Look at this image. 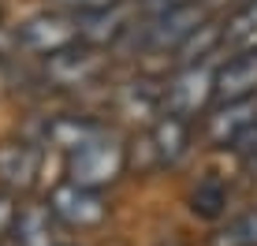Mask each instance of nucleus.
<instances>
[{
    "label": "nucleus",
    "mask_w": 257,
    "mask_h": 246,
    "mask_svg": "<svg viewBox=\"0 0 257 246\" xmlns=\"http://www.w3.org/2000/svg\"><path fill=\"white\" fill-rule=\"evenodd\" d=\"M127 142L116 135V131H97L90 142H82L78 149L67 153V179L71 183H82V187L104 190L112 183L123 179L127 172Z\"/></svg>",
    "instance_id": "1"
},
{
    "label": "nucleus",
    "mask_w": 257,
    "mask_h": 246,
    "mask_svg": "<svg viewBox=\"0 0 257 246\" xmlns=\"http://www.w3.org/2000/svg\"><path fill=\"white\" fill-rule=\"evenodd\" d=\"M78 41H82V23H78V15L60 12V8L30 15V19L19 23L15 34H12V45L19 49L23 56H38V60H49V56H56V52L78 45Z\"/></svg>",
    "instance_id": "2"
},
{
    "label": "nucleus",
    "mask_w": 257,
    "mask_h": 246,
    "mask_svg": "<svg viewBox=\"0 0 257 246\" xmlns=\"http://www.w3.org/2000/svg\"><path fill=\"white\" fill-rule=\"evenodd\" d=\"M212 104H216V67H212V60L175 67V75L164 78V112H175L183 119H198V116H209Z\"/></svg>",
    "instance_id": "3"
},
{
    "label": "nucleus",
    "mask_w": 257,
    "mask_h": 246,
    "mask_svg": "<svg viewBox=\"0 0 257 246\" xmlns=\"http://www.w3.org/2000/svg\"><path fill=\"white\" fill-rule=\"evenodd\" d=\"M209 19H212V12H209L205 0H190V4H179V8L153 12V15H146V23H142V49L172 56V52Z\"/></svg>",
    "instance_id": "4"
},
{
    "label": "nucleus",
    "mask_w": 257,
    "mask_h": 246,
    "mask_svg": "<svg viewBox=\"0 0 257 246\" xmlns=\"http://www.w3.org/2000/svg\"><path fill=\"white\" fill-rule=\"evenodd\" d=\"M49 209L60 216V224L67 231H93L108 220V201H104L101 190L82 187V183H56L49 190Z\"/></svg>",
    "instance_id": "5"
},
{
    "label": "nucleus",
    "mask_w": 257,
    "mask_h": 246,
    "mask_svg": "<svg viewBox=\"0 0 257 246\" xmlns=\"http://www.w3.org/2000/svg\"><path fill=\"white\" fill-rule=\"evenodd\" d=\"M190 142H194V119H183L175 112H161L153 123H149L146 138H142V153L149 157L146 172H157V168H175L183 157L190 153Z\"/></svg>",
    "instance_id": "6"
},
{
    "label": "nucleus",
    "mask_w": 257,
    "mask_h": 246,
    "mask_svg": "<svg viewBox=\"0 0 257 246\" xmlns=\"http://www.w3.org/2000/svg\"><path fill=\"white\" fill-rule=\"evenodd\" d=\"M253 127H257V93L238 101H216L205 116V138L216 149H238V142Z\"/></svg>",
    "instance_id": "7"
},
{
    "label": "nucleus",
    "mask_w": 257,
    "mask_h": 246,
    "mask_svg": "<svg viewBox=\"0 0 257 246\" xmlns=\"http://www.w3.org/2000/svg\"><path fill=\"white\" fill-rule=\"evenodd\" d=\"M41 161H45L41 142L4 138V142H0V190H8V194H26V190H34V183H38V175H41Z\"/></svg>",
    "instance_id": "8"
},
{
    "label": "nucleus",
    "mask_w": 257,
    "mask_h": 246,
    "mask_svg": "<svg viewBox=\"0 0 257 246\" xmlns=\"http://www.w3.org/2000/svg\"><path fill=\"white\" fill-rule=\"evenodd\" d=\"M104 67H108L104 49H93L86 41H78V45H71V49L45 60V78L56 86H90L93 78H101Z\"/></svg>",
    "instance_id": "9"
},
{
    "label": "nucleus",
    "mask_w": 257,
    "mask_h": 246,
    "mask_svg": "<svg viewBox=\"0 0 257 246\" xmlns=\"http://www.w3.org/2000/svg\"><path fill=\"white\" fill-rule=\"evenodd\" d=\"M257 93V49H238L216 67V101H238Z\"/></svg>",
    "instance_id": "10"
},
{
    "label": "nucleus",
    "mask_w": 257,
    "mask_h": 246,
    "mask_svg": "<svg viewBox=\"0 0 257 246\" xmlns=\"http://www.w3.org/2000/svg\"><path fill=\"white\" fill-rule=\"evenodd\" d=\"M64 231L67 227L60 224V216L45 205H23L19 216H15L12 239L19 246H64Z\"/></svg>",
    "instance_id": "11"
},
{
    "label": "nucleus",
    "mask_w": 257,
    "mask_h": 246,
    "mask_svg": "<svg viewBox=\"0 0 257 246\" xmlns=\"http://www.w3.org/2000/svg\"><path fill=\"white\" fill-rule=\"evenodd\" d=\"M97 131H104V123L86 119V116H52L45 119V135H41V146H52L60 153H71L82 142H90Z\"/></svg>",
    "instance_id": "12"
},
{
    "label": "nucleus",
    "mask_w": 257,
    "mask_h": 246,
    "mask_svg": "<svg viewBox=\"0 0 257 246\" xmlns=\"http://www.w3.org/2000/svg\"><path fill=\"white\" fill-rule=\"evenodd\" d=\"M216 49H224V19H209V23H201L198 30H194L190 38L172 52V60H175V67L205 64V60L216 56Z\"/></svg>",
    "instance_id": "13"
},
{
    "label": "nucleus",
    "mask_w": 257,
    "mask_h": 246,
    "mask_svg": "<svg viewBox=\"0 0 257 246\" xmlns=\"http://www.w3.org/2000/svg\"><path fill=\"white\" fill-rule=\"evenodd\" d=\"M187 201L198 220H220L227 213V205H231V187L220 175H205V179H198V187L190 190Z\"/></svg>",
    "instance_id": "14"
},
{
    "label": "nucleus",
    "mask_w": 257,
    "mask_h": 246,
    "mask_svg": "<svg viewBox=\"0 0 257 246\" xmlns=\"http://www.w3.org/2000/svg\"><path fill=\"white\" fill-rule=\"evenodd\" d=\"M212 246H257V209H246L212 235Z\"/></svg>",
    "instance_id": "15"
},
{
    "label": "nucleus",
    "mask_w": 257,
    "mask_h": 246,
    "mask_svg": "<svg viewBox=\"0 0 257 246\" xmlns=\"http://www.w3.org/2000/svg\"><path fill=\"white\" fill-rule=\"evenodd\" d=\"M52 8L60 12H71V15H93V12H104V8H116L123 0H49Z\"/></svg>",
    "instance_id": "16"
},
{
    "label": "nucleus",
    "mask_w": 257,
    "mask_h": 246,
    "mask_svg": "<svg viewBox=\"0 0 257 246\" xmlns=\"http://www.w3.org/2000/svg\"><path fill=\"white\" fill-rule=\"evenodd\" d=\"M15 216H19V205H15V198L8 194V190H0V239H4V235H12Z\"/></svg>",
    "instance_id": "17"
},
{
    "label": "nucleus",
    "mask_w": 257,
    "mask_h": 246,
    "mask_svg": "<svg viewBox=\"0 0 257 246\" xmlns=\"http://www.w3.org/2000/svg\"><path fill=\"white\" fill-rule=\"evenodd\" d=\"M153 246H187V242H183L179 235H164V239H161V242H153Z\"/></svg>",
    "instance_id": "18"
},
{
    "label": "nucleus",
    "mask_w": 257,
    "mask_h": 246,
    "mask_svg": "<svg viewBox=\"0 0 257 246\" xmlns=\"http://www.w3.org/2000/svg\"><path fill=\"white\" fill-rule=\"evenodd\" d=\"M64 246H67V242H64Z\"/></svg>",
    "instance_id": "19"
}]
</instances>
